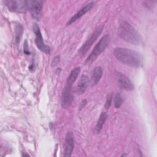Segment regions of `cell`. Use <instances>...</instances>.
Listing matches in <instances>:
<instances>
[{"label":"cell","instance_id":"obj_9","mask_svg":"<svg viewBox=\"0 0 157 157\" xmlns=\"http://www.w3.org/2000/svg\"><path fill=\"white\" fill-rule=\"evenodd\" d=\"M116 76L118 85L121 88L127 91H132L134 90V85L128 77L119 72L116 73Z\"/></svg>","mask_w":157,"mask_h":157},{"label":"cell","instance_id":"obj_3","mask_svg":"<svg viewBox=\"0 0 157 157\" xmlns=\"http://www.w3.org/2000/svg\"><path fill=\"white\" fill-rule=\"evenodd\" d=\"M110 37L108 34L104 35L94 47L93 51L87 58L86 63L90 64L96 60V59L101 54V53L104 52L107 47L110 43Z\"/></svg>","mask_w":157,"mask_h":157},{"label":"cell","instance_id":"obj_17","mask_svg":"<svg viewBox=\"0 0 157 157\" xmlns=\"http://www.w3.org/2000/svg\"><path fill=\"white\" fill-rule=\"evenodd\" d=\"M123 102L122 96L120 93H117L114 99V104L116 108H119Z\"/></svg>","mask_w":157,"mask_h":157},{"label":"cell","instance_id":"obj_11","mask_svg":"<svg viewBox=\"0 0 157 157\" xmlns=\"http://www.w3.org/2000/svg\"><path fill=\"white\" fill-rule=\"evenodd\" d=\"M94 4V2H91L88 3V4H86L85 6H84L83 7H82L80 10H79L74 16H72L69 20V21L67 23V25H69L72 24V23H74L76 20H77L78 19L81 18L83 15H85L87 12H88L92 8Z\"/></svg>","mask_w":157,"mask_h":157},{"label":"cell","instance_id":"obj_6","mask_svg":"<svg viewBox=\"0 0 157 157\" xmlns=\"http://www.w3.org/2000/svg\"><path fill=\"white\" fill-rule=\"evenodd\" d=\"M33 29L34 33L36 34L35 43H36L37 47L39 48V50H40L41 52H42L45 53H47V54L50 53V48L44 44L39 27L36 23H34L33 25Z\"/></svg>","mask_w":157,"mask_h":157},{"label":"cell","instance_id":"obj_2","mask_svg":"<svg viewBox=\"0 0 157 157\" xmlns=\"http://www.w3.org/2000/svg\"><path fill=\"white\" fill-rule=\"evenodd\" d=\"M118 36L124 40L134 45H140L142 37L137 30L127 21H123L118 28Z\"/></svg>","mask_w":157,"mask_h":157},{"label":"cell","instance_id":"obj_10","mask_svg":"<svg viewBox=\"0 0 157 157\" xmlns=\"http://www.w3.org/2000/svg\"><path fill=\"white\" fill-rule=\"evenodd\" d=\"M72 100V94L71 92V86L67 85L62 93L61 106L63 108H67L71 103Z\"/></svg>","mask_w":157,"mask_h":157},{"label":"cell","instance_id":"obj_19","mask_svg":"<svg viewBox=\"0 0 157 157\" xmlns=\"http://www.w3.org/2000/svg\"><path fill=\"white\" fill-rule=\"evenodd\" d=\"M59 56H56V57H55L54 58H53V61H52V66H56V65H57V64H58V63L59 62Z\"/></svg>","mask_w":157,"mask_h":157},{"label":"cell","instance_id":"obj_4","mask_svg":"<svg viewBox=\"0 0 157 157\" xmlns=\"http://www.w3.org/2000/svg\"><path fill=\"white\" fill-rule=\"evenodd\" d=\"M4 3L10 11L24 13L28 9V2L24 0H6Z\"/></svg>","mask_w":157,"mask_h":157},{"label":"cell","instance_id":"obj_1","mask_svg":"<svg viewBox=\"0 0 157 157\" xmlns=\"http://www.w3.org/2000/svg\"><path fill=\"white\" fill-rule=\"evenodd\" d=\"M113 55L121 63L132 67H139L142 64L140 55L136 52L128 48H116L113 51Z\"/></svg>","mask_w":157,"mask_h":157},{"label":"cell","instance_id":"obj_8","mask_svg":"<svg viewBox=\"0 0 157 157\" xmlns=\"http://www.w3.org/2000/svg\"><path fill=\"white\" fill-rule=\"evenodd\" d=\"M74 147V136L72 132H68L66 135L64 145V156H71Z\"/></svg>","mask_w":157,"mask_h":157},{"label":"cell","instance_id":"obj_13","mask_svg":"<svg viewBox=\"0 0 157 157\" xmlns=\"http://www.w3.org/2000/svg\"><path fill=\"white\" fill-rule=\"evenodd\" d=\"M102 75V69L100 66L96 67L92 73L91 78V83L92 86L96 85L100 81Z\"/></svg>","mask_w":157,"mask_h":157},{"label":"cell","instance_id":"obj_12","mask_svg":"<svg viewBox=\"0 0 157 157\" xmlns=\"http://www.w3.org/2000/svg\"><path fill=\"white\" fill-rule=\"evenodd\" d=\"M89 83V79L87 76L85 75H82L78 81V83L77 86V93L79 94H83Z\"/></svg>","mask_w":157,"mask_h":157},{"label":"cell","instance_id":"obj_14","mask_svg":"<svg viewBox=\"0 0 157 157\" xmlns=\"http://www.w3.org/2000/svg\"><path fill=\"white\" fill-rule=\"evenodd\" d=\"M107 115L105 112H102L99 116V120L96 123V125L95 126V132L96 133H99L100 131H101L102 128V126L107 119Z\"/></svg>","mask_w":157,"mask_h":157},{"label":"cell","instance_id":"obj_18","mask_svg":"<svg viewBox=\"0 0 157 157\" xmlns=\"http://www.w3.org/2000/svg\"><path fill=\"white\" fill-rule=\"evenodd\" d=\"M112 101V94L110 93V94H108L107 96V99H106V101H105V109H108L110 107V106L111 105Z\"/></svg>","mask_w":157,"mask_h":157},{"label":"cell","instance_id":"obj_5","mask_svg":"<svg viewBox=\"0 0 157 157\" xmlns=\"http://www.w3.org/2000/svg\"><path fill=\"white\" fill-rule=\"evenodd\" d=\"M28 2V9L31 17L36 20H39L42 16L43 2L39 0H29Z\"/></svg>","mask_w":157,"mask_h":157},{"label":"cell","instance_id":"obj_15","mask_svg":"<svg viewBox=\"0 0 157 157\" xmlns=\"http://www.w3.org/2000/svg\"><path fill=\"white\" fill-rule=\"evenodd\" d=\"M80 68L79 67H77L71 71L69 77L67 79V83L68 85L72 86V85L75 82V80L77 79L78 75V74L80 73Z\"/></svg>","mask_w":157,"mask_h":157},{"label":"cell","instance_id":"obj_16","mask_svg":"<svg viewBox=\"0 0 157 157\" xmlns=\"http://www.w3.org/2000/svg\"><path fill=\"white\" fill-rule=\"evenodd\" d=\"M23 32V28L20 24H18L15 27V40L17 44H18L22 36V34Z\"/></svg>","mask_w":157,"mask_h":157},{"label":"cell","instance_id":"obj_7","mask_svg":"<svg viewBox=\"0 0 157 157\" xmlns=\"http://www.w3.org/2000/svg\"><path fill=\"white\" fill-rule=\"evenodd\" d=\"M102 29H103V26H101L95 30V31L92 34L90 37L83 44L82 47L80 48L79 50V53L80 54L85 55L87 52L88 49L91 47V45L94 42V41L99 36L101 32L102 31Z\"/></svg>","mask_w":157,"mask_h":157}]
</instances>
